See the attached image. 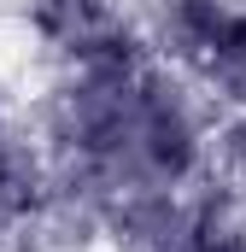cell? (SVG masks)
Wrapping results in <instances>:
<instances>
[{
    "label": "cell",
    "mask_w": 246,
    "mask_h": 252,
    "mask_svg": "<svg viewBox=\"0 0 246 252\" xmlns=\"http://www.w3.org/2000/svg\"><path fill=\"white\" fill-rule=\"evenodd\" d=\"M6 129H18V124H12V94H6V82H0V135H6Z\"/></svg>",
    "instance_id": "obj_1"
}]
</instances>
